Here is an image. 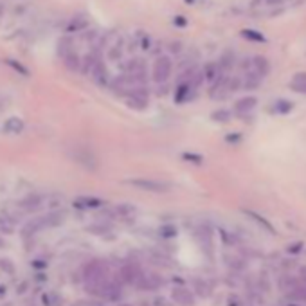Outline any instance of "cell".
I'll return each instance as SVG.
<instances>
[{
  "mask_svg": "<svg viewBox=\"0 0 306 306\" xmlns=\"http://www.w3.org/2000/svg\"><path fill=\"white\" fill-rule=\"evenodd\" d=\"M130 186L141 189V191H150V193H168L171 189L170 182H160V180H151V179H133L128 180Z\"/></svg>",
  "mask_w": 306,
  "mask_h": 306,
  "instance_id": "1",
  "label": "cell"
},
{
  "mask_svg": "<svg viewBox=\"0 0 306 306\" xmlns=\"http://www.w3.org/2000/svg\"><path fill=\"white\" fill-rule=\"evenodd\" d=\"M173 71V63L168 56H160L155 60V65H153V80L157 83H166L168 78L171 76Z\"/></svg>",
  "mask_w": 306,
  "mask_h": 306,
  "instance_id": "2",
  "label": "cell"
},
{
  "mask_svg": "<svg viewBox=\"0 0 306 306\" xmlns=\"http://www.w3.org/2000/svg\"><path fill=\"white\" fill-rule=\"evenodd\" d=\"M256 104H258V99H256L254 96H245V98L238 99L234 103V112L238 113V115H247L250 110L256 108Z\"/></svg>",
  "mask_w": 306,
  "mask_h": 306,
  "instance_id": "3",
  "label": "cell"
},
{
  "mask_svg": "<svg viewBox=\"0 0 306 306\" xmlns=\"http://www.w3.org/2000/svg\"><path fill=\"white\" fill-rule=\"evenodd\" d=\"M42 202H43V198L40 197V195H31V197L24 198V200L18 204V207H20V211H24V212H33L40 209Z\"/></svg>",
  "mask_w": 306,
  "mask_h": 306,
  "instance_id": "4",
  "label": "cell"
},
{
  "mask_svg": "<svg viewBox=\"0 0 306 306\" xmlns=\"http://www.w3.org/2000/svg\"><path fill=\"white\" fill-rule=\"evenodd\" d=\"M121 278L124 283H137L142 278V274L139 272L137 265H124L121 269Z\"/></svg>",
  "mask_w": 306,
  "mask_h": 306,
  "instance_id": "5",
  "label": "cell"
},
{
  "mask_svg": "<svg viewBox=\"0 0 306 306\" xmlns=\"http://www.w3.org/2000/svg\"><path fill=\"white\" fill-rule=\"evenodd\" d=\"M171 296H173L175 301L182 306H193L195 305V297L191 296V292L186 290V288H175Z\"/></svg>",
  "mask_w": 306,
  "mask_h": 306,
  "instance_id": "6",
  "label": "cell"
},
{
  "mask_svg": "<svg viewBox=\"0 0 306 306\" xmlns=\"http://www.w3.org/2000/svg\"><path fill=\"white\" fill-rule=\"evenodd\" d=\"M252 67H254L256 74H258L259 78H265V76L270 72V63L265 56H256L254 60H252Z\"/></svg>",
  "mask_w": 306,
  "mask_h": 306,
  "instance_id": "7",
  "label": "cell"
},
{
  "mask_svg": "<svg viewBox=\"0 0 306 306\" xmlns=\"http://www.w3.org/2000/svg\"><path fill=\"white\" fill-rule=\"evenodd\" d=\"M290 89L299 94H306V72H297L290 81Z\"/></svg>",
  "mask_w": 306,
  "mask_h": 306,
  "instance_id": "8",
  "label": "cell"
},
{
  "mask_svg": "<svg viewBox=\"0 0 306 306\" xmlns=\"http://www.w3.org/2000/svg\"><path fill=\"white\" fill-rule=\"evenodd\" d=\"M191 90H195L193 87H191V83H180V85L177 87V90H175V101H177V103L188 101Z\"/></svg>",
  "mask_w": 306,
  "mask_h": 306,
  "instance_id": "9",
  "label": "cell"
},
{
  "mask_svg": "<svg viewBox=\"0 0 306 306\" xmlns=\"http://www.w3.org/2000/svg\"><path fill=\"white\" fill-rule=\"evenodd\" d=\"M76 205L81 209H96V207H101V205H103V200L92 198V197H83V198H78V200H76Z\"/></svg>",
  "mask_w": 306,
  "mask_h": 306,
  "instance_id": "10",
  "label": "cell"
},
{
  "mask_svg": "<svg viewBox=\"0 0 306 306\" xmlns=\"http://www.w3.org/2000/svg\"><path fill=\"white\" fill-rule=\"evenodd\" d=\"M245 214H247V216H250L254 221H258V223L263 227L265 231H269L270 234H276V229L272 227V223H270L269 220H265L261 214H258V212H254V211H247V209H245Z\"/></svg>",
  "mask_w": 306,
  "mask_h": 306,
  "instance_id": "11",
  "label": "cell"
},
{
  "mask_svg": "<svg viewBox=\"0 0 306 306\" xmlns=\"http://www.w3.org/2000/svg\"><path fill=\"white\" fill-rule=\"evenodd\" d=\"M61 60H63V63H65V67L69 71H80L81 69V60H80V56L76 54V51L71 52V54H67V56L61 58Z\"/></svg>",
  "mask_w": 306,
  "mask_h": 306,
  "instance_id": "12",
  "label": "cell"
},
{
  "mask_svg": "<svg viewBox=\"0 0 306 306\" xmlns=\"http://www.w3.org/2000/svg\"><path fill=\"white\" fill-rule=\"evenodd\" d=\"M74 52V47H72V40L71 38H61L60 42H58V54L61 58H65L67 54H71Z\"/></svg>",
  "mask_w": 306,
  "mask_h": 306,
  "instance_id": "13",
  "label": "cell"
},
{
  "mask_svg": "<svg viewBox=\"0 0 306 306\" xmlns=\"http://www.w3.org/2000/svg\"><path fill=\"white\" fill-rule=\"evenodd\" d=\"M294 108V103L292 101H287V99H278L276 101V104H274V112L276 113H281V115H285V113H290Z\"/></svg>",
  "mask_w": 306,
  "mask_h": 306,
  "instance_id": "14",
  "label": "cell"
},
{
  "mask_svg": "<svg viewBox=\"0 0 306 306\" xmlns=\"http://www.w3.org/2000/svg\"><path fill=\"white\" fill-rule=\"evenodd\" d=\"M259 83H261V78H259L256 72H249L247 78H245V81H243V89L254 90V89H258L259 87Z\"/></svg>",
  "mask_w": 306,
  "mask_h": 306,
  "instance_id": "15",
  "label": "cell"
},
{
  "mask_svg": "<svg viewBox=\"0 0 306 306\" xmlns=\"http://www.w3.org/2000/svg\"><path fill=\"white\" fill-rule=\"evenodd\" d=\"M232 63H234V52L232 51H225L220 56V60H218V65H220V69H223V71L231 69Z\"/></svg>",
  "mask_w": 306,
  "mask_h": 306,
  "instance_id": "16",
  "label": "cell"
},
{
  "mask_svg": "<svg viewBox=\"0 0 306 306\" xmlns=\"http://www.w3.org/2000/svg\"><path fill=\"white\" fill-rule=\"evenodd\" d=\"M231 117H232V112L231 110H227V108L214 110V112L211 113V119L212 121H216V122H227V121H231Z\"/></svg>",
  "mask_w": 306,
  "mask_h": 306,
  "instance_id": "17",
  "label": "cell"
},
{
  "mask_svg": "<svg viewBox=\"0 0 306 306\" xmlns=\"http://www.w3.org/2000/svg\"><path fill=\"white\" fill-rule=\"evenodd\" d=\"M218 72H220V65L218 63H209L207 67H204V76L209 81H216Z\"/></svg>",
  "mask_w": 306,
  "mask_h": 306,
  "instance_id": "18",
  "label": "cell"
},
{
  "mask_svg": "<svg viewBox=\"0 0 306 306\" xmlns=\"http://www.w3.org/2000/svg\"><path fill=\"white\" fill-rule=\"evenodd\" d=\"M159 232L162 238H175V236H177V227H175L173 223H166V225L160 227Z\"/></svg>",
  "mask_w": 306,
  "mask_h": 306,
  "instance_id": "19",
  "label": "cell"
},
{
  "mask_svg": "<svg viewBox=\"0 0 306 306\" xmlns=\"http://www.w3.org/2000/svg\"><path fill=\"white\" fill-rule=\"evenodd\" d=\"M241 34H243L247 40H252V42H265L263 34L258 33V31H252V29H245V31H241Z\"/></svg>",
  "mask_w": 306,
  "mask_h": 306,
  "instance_id": "20",
  "label": "cell"
},
{
  "mask_svg": "<svg viewBox=\"0 0 306 306\" xmlns=\"http://www.w3.org/2000/svg\"><path fill=\"white\" fill-rule=\"evenodd\" d=\"M182 159L186 160V162H193V164H202L204 162V157L197 155V153H184Z\"/></svg>",
  "mask_w": 306,
  "mask_h": 306,
  "instance_id": "21",
  "label": "cell"
},
{
  "mask_svg": "<svg viewBox=\"0 0 306 306\" xmlns=\"http://www.w3.org/2000/svg\"><path fill=\"white\" fill-rule=\"evenodd\" d=\"M0 231L2 232H11L13 231V223H9V218L0 216Z\"/></svg>",
  "mask_w": 306,
  "mask_h": 306,
  "instance_id": "22",
  "label": "cell"
},
{
  "mask_svg": "<svg viewBox=\"0 0 306 306\" xmlns=\"http://www.w3.org/2000/svg\"><path fill=\"white\" fill-rule=\"evenodd\" d=\"M240 87H241V80H240V78H232V80L227 81V90H231V92L238 90Z\"/></svg>",
  "mask_w": 306,
  "mask_h": 306,
  "instance_id": "23",
  "label": "cell"
},
{
  "mask_svg": "<svg viewBox=\"0 0 306 306\" xmlns=\"http://www.w3.org/2000/svg\"><path fill=\"white\" fill-rule=\"evenodd\" d=\"M287 250L290 252V254H299V252L303 250V243H301V241H296V243L288 245Z\"/></svg>",
  "mask_w": 306,
  "mask_h": 306,
  "instance_id": "24",
  "label": "cell"
},
{
  "mask_svg": "<svg viewBox=\"0 0 306 306\" xmlns=\"http://www.w3.org/2000/svg\"><path fill=\"white\" fill-rule=\"evenodd\" d=\"M117 211L121 212V214H130V212L135 211V207H133V205H121V207H117Z\"/></svg>",
  "mask_w": 306,
  "mask_h": 306,
  "instance_id": "25",
  "label": "cell"
},
{
  "mask_svg": "<svg viewBox=\"0 0 306 306\" xmlns=\"http://www.w3.org/2000/svg\"><path fill=\"white\" fill-rule=\"evenodd\" d=\"M225 141H227V142H232V144H238V142L241 141V137L238 135V133H236V135H227V137H225Z\"/></svg>",
  "mask_w": 306,
  "mask_h": 306,
  "instance_id": "26",
  "label": "cell"
},
{
  "mask_svg": "<svg viewBox=\"0 0 306 306\" xmlns=\"http://www.w3.org/2000/svg\"><path fill=\"white\" fill-rule=\"evenodd\" d=\"M170 49H171L173 52H179V51H180V43H179V42H177V43H171Z\"/></svg>",
  "mask_w": 306,
  "mask_h": 306,
  "instance_id": "27",
  "label": "cell"
},
{
  "mask_svg": "<svg viewBox=\"0 0 306 306\" xmlns=\"http://www.w3.org/2000/svg\"><path fill=\"white\" fill-rule=\"evenodd\" d=\"M269 4H281V0H267Z\"/></svg>",
  "mask_w": 306,
  "mask_h": 306,
  "instance_id": "28",
  "label": "cell"
}]
</instances>
